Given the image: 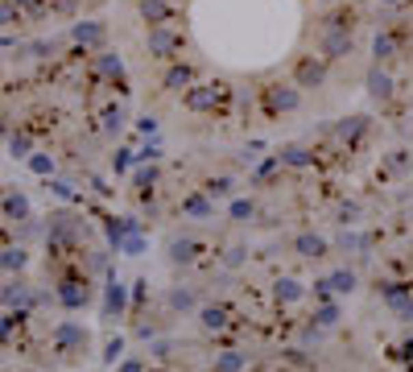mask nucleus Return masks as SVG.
I'll list each match as a JSON object with an SVG mask.
<instances>
[{"label": "nucleus", "mask_w": 413, "mask_h": 372, "mask_svg": "<svg viewBox=\"0 0 413 372\" xmlns=\"http://www.w3.org/2000/svg\"><path fill=\"white\" fill-rule=\"evenodd\" d=\"M116 54L190 141L240 145L335 116L364 79L368 0H120Z\"/></svg>", "instance_id": "nucleus-1"}, {"label": "nucleus", "mask_w": 413, "mask_h": 372, "mask_svg": "<svg viewBox=\"0 0 413 372\" xmlns=\"http://www.w3.org/2000/svg\"><path fill=\"white\" fill-rule=\"evenodd\" d=\"M108 0H0V38H29L38 29L70 25Z\"/></svg>", "instance_id": "nucleus-3"}, {"label": "nucleus", "mask_w": 413, "mask_h": 372, "mask_svg": "<svg viewBox=\"0 0 413 372\" xmlns=\"http://www.w3.org/2000/svg\"><path fill=\"white\" fill-rule=\"evenodd\" d=\"M129 91L133 79L120 54L66 50L29 79L0 87V137H9L13 149L50 145L58 153H79L120 129Z\"/></svg>", "instance_id": "nucleus-2"}]
</instances>
